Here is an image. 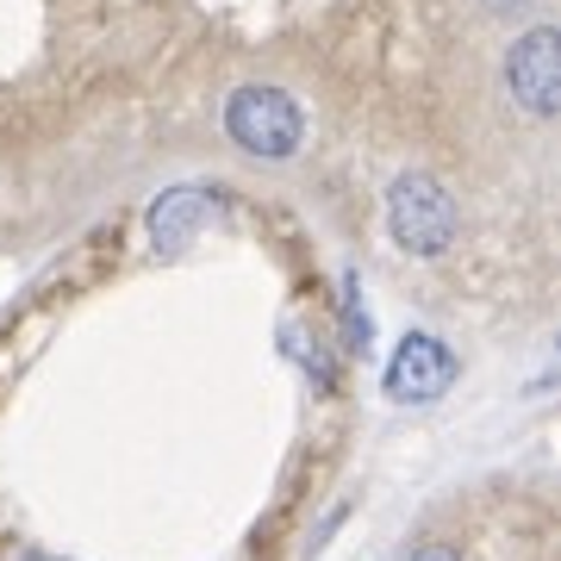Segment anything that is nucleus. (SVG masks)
I'll list each match as a JSON object with an SVG mask.
<instances>
[{
  "label": "nucleus",
  "mask_w": 561,
  "mask_h": 561,
  "mask_svg": "<svg viewBox=\"0 0 561 561\" xmlns=\"http://www.w3.org/2000/svg\"><path fill=\"white\" fill-rule=\"evenodd\" d=\"M225 138L238 144V150H250V157H262V162H287L306 138V113L287 88L250 81V88H238V94L225 101Z\"/></svg>",
  "instance_id": "1"
},
{
  "label": "nucleus",
  "mask_w": 561,
  "mask_h": 561,
  "mask_svg": "<svg viewBox=\"0 0 561 561\" xmlns=\"http://www.w3.org/2000/svg\"><path fill=\"white\" fill-rule=\"evenodd\" d=\"M505 94L530 119H556L561 113V32L556 25H530L524 38H512V50H505Z\"/></svg>",
  "instance_id": "3"
},
{
  "label": "nucleus",
  "mask_w": 561,
  "mask_h": 561,
  "mask_svg": "<svg viewBox=\"0 0 561 561\" xmlns=\"http://www.w3.org/2000/svg\"><path fill=\"white\" fill-rule=\"evenodd\" d=\"M387 231L405 256H443L456 243V201L437 175L424 169H405L393 187H387Z\"/></svg>",
  "instance_id": "2"
},
{
  "label": "nucleus",
  "mask_w": 561,
  "mask_h": 561,
  "mask_svg": "<svg viewBox=\"0 0 561 561\" xmlns=\"http://www.w3.org/2000/svg\"><path fill=\"white\" fill-rule=\"evenodd\" d=\"M206 219V194L201 187H175V194H162L157 213H150V231H157V243H169V250H181L187 243V231Z\"/></svg>",
  "instance_id": "5"
},
{
  "label": "nucleus",
  "mask_w": 561,
  "mask_h": 561,
  "mask_svg": "<svg viewBox=\"0 0 561 561\" xmlns=\"http://www.w3.org/2000/svg\"><path fill=\"white\" fill-rule=\"evenodd\" d=\"M25 561H62V556H25Z\"/></svg>",
  "instance_id": "7"
},
{
  "label": "nucleus",
  "mask_w": 561,
  "mask_h": 561,
  "mask_svg": "<svg viewBox=\"0 0 561 561\" xmlns=\"http://www.w3.org/2000/svg\"><path fill=\"white\" fill-rule=\"evenodd\" d=\"M400 561H461V556L449 549V542H419V549H405Z\"/></svg>",
  "instance_id": "6"
},
{
  "label": "nucleus",
  "mask_w": 561,
  "mask_h": 561,
  "mask_svg": "<svg viewBox=\"0 0 561 561\" xmlns=\"http://www.w3.org/2000/svg\"><path fill=\"white\" fill-rule=\"evenodd\" d=\"M456 375H461L456 350H449L443 337H431V331H412V337L393 350V362H387V400L431 405V400H443V393L456 387Z\"/></svg>",
  "instance_id": "4"
}]
</instances>
